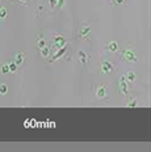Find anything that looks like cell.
<instances>
[{
    "label": "cell",
    "instance_id": "cell-13",
    "mask_svg": "<svg viewBox=\"0 0 151 152\" xmlns=\"http://www.w3.org/2000/svg\"><path fill=\"white\" fill-rule=\"evenodd\" d=\"M46 46V42H45V39H42V38H40L38 39V42H37V47L41 50L42 47H45Z\"/></svg>",
    "mask_w": 151,
    "mask_h": 152
},
{
    "label": "cell",
    "instance_id": "cell-14",
    "mask_svg": "<svg viewBox=\"0 0 151 152\" xmlns=\"http://www.w3.org/2000/svg\"><path fill=\"white\" fill-rule=\"evenodd\" d=\"M8 92V87L5 84H1L0 85V94H5Z\"/></svg>",
    "mask_w": 151,
    "mask_h": 152
},
{
    "label": "cell",
    "instance_id": "cell-8",
    "mask_svg": "<svg viewBox=\"0 0 151 152\" xmlns=\"http://www.w3.org/2000/svg\"><path fill=\"white\" fill-rule=\"evenodd\" d=\"M25 56H26V54H25V53H18L17 55H16V59H15V63H16L17 66H18V64H21V63L24 62Z\"/></svg>",
    "mask_w": 151,
    "mask_h": 152
},
{
    "label": "cell",
    "instance_id": "cell-20",
    "mask_svg": "<svg viewBox=\"0 0 151 152\" xmlns=\"http://www.w3.org/2000/svg\"><path fill=\"white\" fill-rule=\"evenodd\" d=\"M117 4H124V0H114Z\"/></svg>",
    "mask_w": 151,
    "mask_h": 152
},
{
    "label": "cell",
    "instance_id": "cell-12",
    "mask_svg": "<svg viewBox=\"0 0 151 152\" xmlns=\"http://www.w3.org/2000/svg\"><path fill=\"white\" fill-rule=\"evenodd\" d=\"M49 51H50V50H49V47H42V49H41V55H42L43 56V58H45V56H48L49 55Z\"/></svg>",
    "mask_w": 151,
    "mask_h": 152
},
{
    "label": "cell",
    "instance_id": "cell-17",
    "mask_svg": "<svg viewBox=\"0 0 151 152\" xmlns=\"http://www.w3.org/2000/svg\"><path fill=\"white\" fill-rule=\"evenodd\" d=\"M5 16H7V9H5L4 7H1L0 8V18H5Z\"/></svg>",
    "mask_w": 151,
    "mask_h": 152
},
{
    "label": "cell",
    "instance_id": "cell-11",
    "mask_svg": "<svg viewBox=\"0 0 151 152\" xmlns=\"http://www.w3.org/2000/svg\"><path fill=\"white\" fill-rule=\"evenodd\" d=\"M0 71H1V74H8V72H9L8 64H1V66H0Z\"/></svg>",
    "mask_w": 151,
    "mask_h": 152
},
{
    "label": "cell",
    "instance_id": "cell-10",
    "mask_svg": "<svg viewBox=\"0 0 151 152\" xmlns=\"http://www.w3.org/2000/svg\"><path fill=\"white\" fill-rule=\"evenodd\" d=\"M79 59L81 63H87L88 62V55L84 51H79Z\"/></svg>",
    "mask_w": 151,
    "mask_h": 152
},
{
    "label": "cell",
    "instance_id": "cell-6",
    "mask_svg": "<svg viewBox=\"0 0 151 152\" xmlns=\"http://www.w3.org/2000/svg\"><path fill=\"white\" fill-rule=\"evenodd\" d=\"M113 64L111 62H103L101 63V71L104 72V74H108V72H111V71H113Z\"/></svg>",
    "mask_w": 151,
    "mask_h": 152
},
{
    "label": "cell",
    "instance_id": "cell-1",
    "mask_svg": "<svg viewBox=\"0 0 151 152\" xmlns=\"http://www.w3.org/2000/svg\"><path fill=\"white\" fill-rule=\"evenodd\" d=\"M122 59L126 62H135L137 61V56H135L134 51H131V50H124L122 51Z\"/></svg>",
    "mask_w": 151,
    "mask_h": 152
},
{
    "label": "cell",
    "instance_id": "cell-4",
    "mask_svg": "<svg viewBox=\"0 0 151 152\" xmlns=\"http://www.w3.org/2000/svg\"><path fill=\"white\" fill-rule=\"evenodd\" d=\"M119 89H121L122 94H128V81H126V76H121V80H119Z\"/></svg>",
    "mask_w": 151,
    "mask_h": 152
},
{
    "label": "cell",
    "instance_id": "cell-18",
    "mask_svg": "<svg viewBox=\"0 0 151 152\" xmlns=\"http://www.w3.org/2000/svg\"><path fill=\"white\" fill-rule=\"evenodd\" d=\"M128 106H137V100H131L130 102H128Z\"/></svg>",
    "mask_w": 151,
    "mask_h": 152
},
{
    "label": "cell",
    "instance_id": "cell-3",
    "mask_svg": "<svg viewBox=\"0 0 151 152\" xmlns=\"http://www.w3.org/2000/svg\"><path fill=\"white\" fill-rule=\"evenodd\" d=\"M66 45V39L62 36H55L54 38V46H55V49H61V47H63Z\"/></svg>",
    "mask_w": 151,
    "mask_h": 152
},
{
    "label": "cell",
    "instance_id": "cell-7",
    "mask_svg": "<svg viewBox=\"0 0 151 152\" xmlns=\"http://www.w3.org/2000/svg\"><path fill=\"white\" fill-rule=\"evenodd\" d=\"M89 31H91L89 25H84V26L81 28L80 33H79V36H80L81 39H84V38H87V37H88V34H89Z\"/></svg>",
    "mask_w": 151,
    "mask_h": 152
},
{
    "label": "cell",
    "instance_id": "cell-9",
    "mask_svg": "<svg viewBox=\"0 0 151 152\" xmlns=\"http://www.w3.org/2000/svg\"><path fill=\"white\" fill-rule=\"evenodd\" d=\"M108 50H109V51H112V53L117 51V50H118V43L116 42V41H112V42L108 45Z\"/></svg>",
    "mask_w": 151,
    "mask_h": 152
},
{
    "label": "cell",
    "instance_id": "cell-16",
    "mask_svg": "<svg viewBox=\"0 0 151 152\" xmlns=\"http://www.w3.org/2000/svg\"><path fill=\"white\" fill-rule=\"evenodd\" d=\"M8 67H9V72H15L17 69V64L16 63H9Z\"/></svg>",
    "mask_w": 151,
    "mask_h": 152
},
{
    "label": "cell",
    "instance_id": "cell-21",
    "mask_svg": "<svg viewBox=\"0 0 151 152\" xmlns=\"http://www.w3.org/2000/svg\"><path fill=\"white\" fill-rule=\"evenodd\" d=\"M18 3H20V4H25V3H26V0H18Z\"/></svg>",
    "mask_w": 151,
    "mask_h": 152
},
{
    "label": "cell",
    "instance_id": "cell-5",
    "mask_svg": "<svg viewBox=\"0 0 151 152\" xmlns=\"http://www.w3.org/2000/svg\"><path fill=\"white\" fill-rule=\"evenodd\" d=\"M106 93H108V88H106V85H100V87H97V91H96V94L97 97H100V99H104V97L106 96Z\"/></svg>",
    "mask_w": 151,
    "mask_h": 152
},
{
    "label": "cell",
    "instance_id": "cell-15",
    "mask_svg": "<svg viewBox=\"0 0 151 152\" xmlns=\"http://www.w3.org/2000/svg\"><path fill=\"white\" fill-rule=\"evenodd\" d=\"M126 79H128L129 83H133V81L135 80V75L133 74V72H129V75L126 76Z\"/></svg>",
    "mask_w": 151,
    "mask_h": 152
},
{
    "label": "cell",
    "instance_id": "cell-19",
    "mask_svg": "<svg viewBox=\"0 0 151 152\" xmlns=\"http://www.w3.org/2000/svg\"><path fill=\"white\" fill-rule=\"evenodd\" d=\"M55 5H56V0H50V7L54 8Z\"/></svg>",
    "mask_w": 151,
    "mask_h": 152
},
{
    "label": "cell",
    "instance_id": "cell-2",
    "mask_svg": "<svg viewBox=\"0 0 151 152\" xmlns=\"http://www.w3.org/2000/svg\"><path fill=\"white\" fill-rule=\"evenodd\" d=\"M66 51H67V45H65L63 47H61V49L58 50V53H56V54H54V56H53V58L50 59V63L55 62L56 59H59V58H61V56H63L65 54H66Z\"/></svg>",
    "mask_w": 151,
    "mask_h": 152
}]
</instances>
